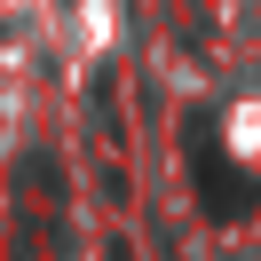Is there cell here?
I'll use <instances>...</instances> for the list:
<instances>
[{
	"mask_svg": "<svg viewBox=\"0 0 261 261\" xmlns=\"http://www.w3.org/2000/svg\"><path fill=\"white\" fill-rule=\"evenodd\" d=\"M190 143H198V198H206V214H238V206H253V182H238L229 174V159H222V143H214V127L198 119L190 127Z\"/></svg>",
	"mask_w": 261,
	"mask_h": 261,
	"instance_id": "obj_1",
	"label": "cell"
}]
</instances>
